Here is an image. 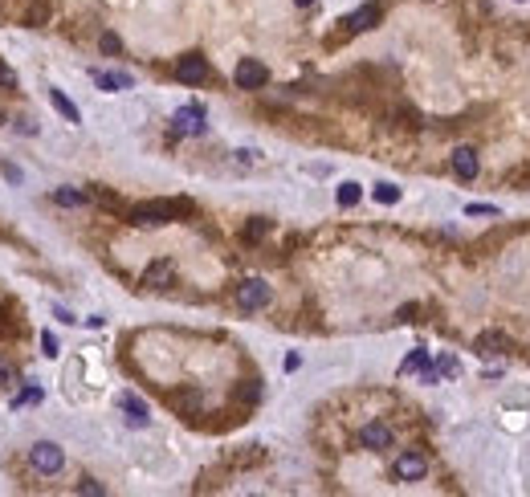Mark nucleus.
I'll use <instances>...</instances> for the list:
<instances>
[{"instance_id": "1", "label": "nucleus", "mask_w": 530, "mask_h": 497, "mask_svg": "<svg viewBox=\"0 0 530 497\" xmlns=\"http://www.w3.org/2000/svg\"><path fill=\"white\" fill-rule=\"evenodd\" d=\"M188 204H167V200H147V204H135L131 208V224H139V229H159V224H167V220H176V216L184 212Z\"/></svg>"}, {"instance_id": "2", "label": "nucleus", "mask_w": 530, "mask_h": 497, "mask_svg": "<svg viewBox=\"0 0 530 497\" xmlns=\"http://www.w3.org/2000/svg\"><path fill=\"white\" fill-rule=\"evenodd\" d=\"M29 464H33L37 473H45V477H50V473H57V469L66 464V452L53 445V440H41V445L29 448Z\"/></svg>"}, {"instance_id": "3", "label": "nucleus", "mask_w": 530, "mask_h": 497, "mask_svg": "<svg viewBox=\"0 0 530 497\" xmlns=\"http://www.w3.org/2000/svg\"><path fill=\"white\" fill-rule=\"evenodd\" d=\"M237 306L249 310V314H253V310H265V306H269V285H265L261 278L241 282V285H237Z\"/></svg>"}, {"instance_id": "4", "label": "nucleus", "mask_w": 530, "mask_h": 497, "mask_svg": "<svg viewBox=\"0 0 530 497\" xmlns=\"http://www.w3.org/2000/svg\"><path fill=\"white\" fill-rule=\"evenodd\" d=\"M232 78H237V86H241V90H261V86L269 82V69H265L261 62H253V57H241Z\"/></svg>"}, {"instance_id": "5", "label": "nucleus", "mask_w": 530, "mask_h": 497, "mask_svg": "<svg viewBox=\"0 0 530 497\" xmlns=\"http://www.w3.org/2000/svg\"><path fill=\"white\" fill-rule=\"evenodd\" d=\"M176 78H180L184 86L208 82V62H204L200 53H188V57H180V62H176Z\"/></svg>"}, {"instance_id": "6", "label": "nucleus", "mask_w": 530, "mask_h": 497, "mask_svg": "<svg viewBox=\"0 0 530 497\" xmlns=\"http://www.w3.org/2000/svg\"><path fill=\"white\" fill-rule=\"evenodd\" d=\"M392 473L400 481H420L429 473V461H424V452H400L396 464H392Z\"/></svg>"}, {"instance_id": "7", "label": "nucleus", "mask_w": 530, "mask_h": 497, "mask_svg": "<svg viewBox=\"0 0 530 497\" xmlns=\"http://www.w3.org/2000/svg\"><path fill=\"white\" fill-rule=\"evenodd\" d=\"M171 131H176V135H204V131H208L204 110H200V106H184V110H176V118H171Z\"/></svg>"}, {"instance_id": "8", "label": "nucleus", "mask_w": 530, "mask_h": 497, "mask_svg": "<svg viewBox=\"0 0 530 497\" xmlns=\"http://www.w3.org/2000/svg\"><path fill=\"white\" fill-rule=\"evenodd\" d=\"M359 445L367 452H383V448H392V428L388 424H363L359 428Z\"/></svg>"}, {"instance_id": "9", "label": "nucleus", "mask_w": 530, "mask_h": 497, "mask_svg": "<svg viewBox=\"0 0 530 497\" xmlns=\"http://www.w3.org/2000/svg\"><path fill=\"white\" fill-rule=\"evenodd\" d=\"M171 278H176V265H171V261H151L147 273H143V285H151V290H167Z\"/></svg>"}, {"instance_id": "10", "label": "nucleus", "mask_w": 530, "mask_h": 497, "mask_svg": "<svg viewBox=\"0 0 530 497\" xmlns=\"http://www.w3.org/2000/svg\"><path fill=\"white\" fill-rule=\"evenodd\" d=\"M473 350L478 355H502V350H510V338L497 331H481L478 338H473Z\"/></svg>"}, {"instance_id": "11", "label": "nucleus", "mask_w": 530, "mask_h": 497, "mask_svg": "<svg viewBox=\"0 0 530 497\" xmlns=\"http://www.w3.org/2000/svg\"><path fill=\"white\" fill-rule=\"evenodd\" d=\"M376 21H380V4H363V8H355V13L343 21V25H347L351 33H367Z\"/></svg>"}, {"instance_id": "12", "label": "nucleus", "mask_w": 530, "mask_h": 497, "mask_svg": "<svg viewBox=\"0 0 530 497\" xmlns=\"http://www.w3.org/2000/svg\"><path fill=\"white\" fill-rule=\"evenodd\" d=\"M453 171H457V180H473V176H478V151L457 147L453 151Z\"/></svg>"}, {"instance_id": "13", "label": "nucleus", "mask_w": 530, "mask_h": 497, "mask_svg": "<svg viewBox=\"0 0 530 497\" xmlns=\"http://www.w3.org/2000/svg\"><path fill=\"white\" fill-rule=\"evenodd\" d=\"M118 408L127 412V420H131L135 428H143V424H147V404H143L139 396H131V392H123V396H118Z\"/></svg>"}, {"instance_id": "14", "label": "nucleus", "mask_w": 530, "mask_h": 497, "mask_svg": "<svg viewBox=\"0 0 530 497\" xmlns=\"http://www.w3.org/2000/svg\"><path fill=\"white\" fill-rule=\"evenodd\" d=\"M50 102H53V110H57V115L66 118V122H82L78 106H74V102H69L66 94H62V90H50Z\"/></svg>"}, {"instance_id": "15", "label": "nucleus", "mask_w": 530, "mask_h": 497, "mask_svg": "<svg viewBox=\"0 0 530 497\" xmlns=\"http://www.w3.org/2000/svg\"><path fill=\"white\" fill-rule=\"evenodd\" d=\"M45 21H50V4H45V0H33L29 13H25V25H29V29H41Z\"/></svg>"}, {"instance_id": "16", "label": "nucleus", "mask_w": 530, "mask_h": 497, "mask_svg": "<svg viewBox=\"0 0 530 497\" xmlns=\"http://www.w3.org/2000/svg\"><path fill=\"white\" fill-rule=\"evenodd\" d=\"M53 200H57L62 208H78V204H86V192H78V188H57Z\"/></svg>"}, {"instance_id": "17", "label": "nucleus", "mask_w": 530, "mask_h": 497, "mask_svg": "<svg viewBox=\"0 0 530 497\" xmlns=\"http://www.w3.org/2000/svg\"><path fill=\"white\" fill-rule=\"evenodd\" d=\"M94 82L102 90H123V86H131V74H94Z\"/></svg>"}, {"instance_id": "18", "label": "nucleus", "mask_w": 530, "mask_h": 497, "mask_svg": "<svg viewBox=\"0 0 530 497\" xmlns=\"http://www.w3.org/2000/svg\"><path fill=\"white\" fill-rule=\"evenodd\" d=\"M359 196H363V192H359V183H339V204H343V208H351V204H359Z\"/></svg>"}, {"instance_id": "19", "label": "nucleus", "mask_w": 530, "mask_h": 497, "mask_svg": "<svg viewBox=\"0 0 530 497\" xmlns=\"http://www.w3.org/2000/svg\"><path fill=\"white\" fill-rule=\"evenodd\" d=\"M400 371H404V375H408V371H429V355H424V350H412V355L404 359Z\"/></svg>"}, {"instance_id": "20", "label": "nucleus", "mask_w": 530, "mask_h": 497, "mask_svg": "<svg viewBox=\"0 0 530 497\" xmlns=\"http://www.w3.org/2000/svg\"><path fill=\"white\" fill-rule=\"evenodd\" d=\"M371 196L380 200V204H396V200H400V188H396V183H376V192H371Z\"/></svg>"}, {"instance_id": "21", "label": "nucleus", "mask_w": 530, "mask_h": 497, "mask_svg": "<svg viewBox=\"0 0 530 497\" xmlns=\"http://www.w3.org/2000/svg\"><path fill=\"white\" fill-rule=\"evenodd\" d=\"M265 232H269V220H249V224H245V241H261Z\"/></svg>"}, {"instance_id": "22", "label": "nucleus", "mask_w": 530, "mask_h": 497, "mask_svg": "<svg viewBox=\"0 0 530 497\" xmlns=\"http://www.w3.org/2000/svg\"><path fill=\"white\" fill-rule=\"evenodd\" d=\"M41 399V387H25L17 399H13V408H25V404H37Z\"/></svg>"}, {"instance_id": "23", "label": "nucleus", "mask_w": 530, "mask_h": 497, "mask_svg": "<svg viewBox=\"0 0 530 497\" xmlns=\"http://www.w3.org/2000/svg\"><path fill=\"white\" fill-rule=\"evenodd\" d=\"M98 45H102V53H123V41H118L115 33H102Z\"/></svg>"}, {"instance_id": "24", "label": "nucleus", "mask_w": 530, "mask_h": 497, "mask_svg": "<svg viewBox=\"0 0 530 497\" xmlns=\"http://www.w3.org/2000/svg\"><path fill=\"white\" fill-rule=\"evenodd\" d=\"M0 86H4V90H17V74L4 66V62H0Z\"/></svg>"}, {"instance_id": "25", "label": "nucleus", "mask_w": 530, "mask_h": 497, "mask_svg": "<svg viewBox=\"0 0 530 497\" xmlns=\"http://www.w3.org/2000/svg\"><path fill=\"white\" fill-rule=\"evenodd\" d=\"M78 493H90V497H98V493H102V485H94V481H82V485H78Z\"/></svg>"}, {"instance_id": "26", "label": "nucleus", "mask_w": 530, "mask_h": 497, "mask_svg": "<svg viewBox=\"0 0 530 497\" xmlns=\"http://www.w3.org/2000/svg\"><path fill=\"white\" fill-rule=\"evenodd\" d=\"M41 347H45V355H57V338H53V334H41Z\"/></svg>"}, {"instance_id": "27", "label": "nucleus", "mask_w": 530, "mask_h": 497, "mask_svg": "<svg viewBox=\"0 0 530 497\" xmlns=\"http://www.w3.org/2000/svg\"><path fill=\"white\" fill-rule=\"evenodd\" d=\"M4 383H13V367L9 363H0V387H4Z\"/></svg>"}, {"instance_id": "28", "label": "nucleus", "mask_w": 530, "mask_h": 497, "mask_svg": "<svg viewBox=\"0 0 530 497\" xmlns=\"http://www.w3.org/2000/svg\"><path fill=\"white\" fill-rule=\"evenodd\" d=\"M441 371H445V375H453V371H457V359H449V355H445V359H441Z\"/></svg>"}, {"instance_id": "29", "label": "nucleus", "mask_w": 530, "mask_h": 497, "mask_svg": "<svg viewBox=\"0 0 530 497\" xmlns=\"http://www.w3.org/2000/svg\"><path fill=\"white\" fill-rule=\"evenodd\" d=\"M294 4H315V0H294Z\"/></svg>"}, {"instance_id": "30", "label": "nucleus", "mask_w": 530, "mask_h": 497, "mask_svg": "<svg viewBox=\"0 0 530 497\" xmlns=\"http://www.w3.org/2000/svg\"><path fill=\"white\" fill-rule=\"evenodd\" d=\"M0 122H4V115H0Z\"/></svg>"}]
</instances>
